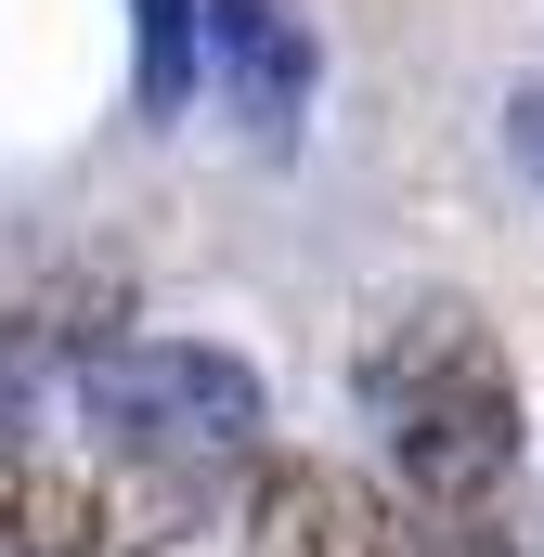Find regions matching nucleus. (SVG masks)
<instances>
[{"label": "nucleus", "instance_id": "obj_1", "mask_svg": "<svg viewBox=\"0 0 544 557\" xmlns=\"http://www.w3.org/2000/svg\"><path fill=\"white\" fill-rule=\"evenodd\" d=\"M363 416L415 519V557H532V519H519L532 428H519L506 337L467 298H403L363 337Z\"/></svg>", "mask_w": 544, "mask_h": 557}, {"label": "nucleus", "instance_id": "obj_2", "mask_svg": "<svg viewBox=\"0 0 544 557\" xmlns=\"http://www.w3.org/2000/svg\"><path fill=\"white\" fill-rule=\"evenodd\" d=\"M65 389H78V416L104 428V454L143 467V480H221V467H247L272 454V389L247 350H221V337H104L91 363H65Z\"/></svg>", "mask_w": 544, "mask_h": 557}, {"label": "nucleus", "instance_id": "obj_3", "mask_svg": "<svg viewBox=\"0 0 544 557\" xmlns=\"http://www.w3.org/2000/svg\"><path fill=\"white\" fill-rule=\"evenodd\" d=\"M247 557H415L390 480L324 454H247Z\"/></svg>", "mask_w": 544, "mask_h": 557}, {"label": "nucleus", "instance_id": "obj_4", "mask_svg": "<svg viewBox=\"0 0 544 557\" xmlns=\"http://www.w3.org/2000/svg\"><path fill=\"white\" fill-rule=\"evenodd\" d=\"M208 91L260 156H298L324 104V26L298 0H208Z\"/></svg>", "mask_w": 544, "mask_h": 557}, {"label": "nucleus", "instance_id": "obj_5", "mask_svg": "<svg viewBox=\"0 0 544 557\" xmlns=\"http://www.w3.org/2000/svg\"><path fill=\"white\" fill-rule=\"evenodd\" d=\"M208 91V0H131V117L169 131Z\"/></svg>", "mask_w": 544, "mask_h": 557}, {"label": "nucleus", "instance_id": "obj_6", "mask_svg": "<svg viewBox=\"0 0 544 557\" xmlns=\"http://www.w3.org/2000/svg\"><path fill=\"white\" fill-rule=\"evenodd\" d=\"M506 143H519V156H532V169H544V78H532V91H519V104H506Z\"/></svg>", "mask_w": 544, "mask_h": 557}]
</instances>
